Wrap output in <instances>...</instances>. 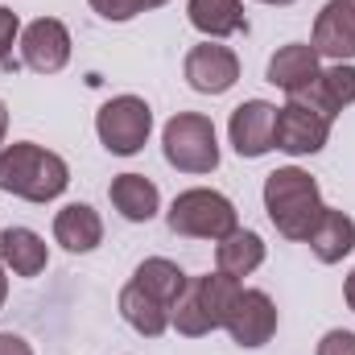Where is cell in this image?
Here are the masks:
<instances>
[{
  "label": "cell",
  "mask_w": 355,
  "mask_h": 355,
  "mask_svg": "<svg viewBox=\"0 0 355 355\" xmlns=\"http://www.w3.org/2000/svg\"><path fill=\"white\" fill-rule=\"evenodd\" d=\"M71 186V166L33 145V141H17L0 149V190L25 202H54L62 190Z\"/></svg>",
  "instance_id": "cell-1"
},
{
  "label": "cell",
  "mask_w": 355,
  "mask_h": 355,
  "mask_svg": "<svg viewBox=\"0 0 355 355\" xmlns=\"http://www.w3.org/2000/svg\"><path fill=\"white\" fill-rule=\"evenodd\" d=\"M261 194H265V211H268V219H272V227L285 240H302L306 244V236L314 232L318 215L327 211V202L318 194V182L306 174V170H297V166L272 170L265 178V190Z\"/></svg>",
  "instance_id": "cell-2"
},
{
  "label": "cell",
  "mask_w": 355,
  "mask_h": 355,
  "mask_svg": "<svg viewBox=\"0 0 355 355\" xmlns=\"http://www.w3.org/2000/svg\"><path fill=\"white\" fill-rule=\"evenodd\" d=\"M166 223L174 236H190V240H211L219 244L223 236H232L240 227V215L232 207L227 194L219 190H207V186H194V190H182L170 211H166Z\"/></svg>",
  "instance_id": "cell-3"
},
{
  "label": "cell",
  "mask_w": 355,
  "mask_h": 355,
  "mask_svg": "<svg viewBox=\"0 0 355 355\" xmlns=\"http://www.w3.org/2000/svg\"><path fill=\"white\" fill-rule=\"evenodd\" d=\"M162 153L178 174H211L219 166V137H215L211 116L178 112L162 128Z\"/></svg>",
  "instance_id": "cell-4"
},
{
  "label": "cell",
  "mask_w": 355,
  "mask_h": 355,
  "mask_svg": "<svg viewBox=\"0 0 355 355\" xmlns=\"http://www.w3.org/2000/svg\"><path fill=\"white\" fill-rule=\"evenodd\" d=\"M149 132H153V107L141 95H116L95 112V137L116 157L141 153Z\"/></svg>",
  "instance_id": "cell-5"
},
{
  "label": "cell",
  "mask_w": 355,
  "mask_h": 355,
  "mask_svg": "<svg viewBox=\"0 0 355 355\" xmlns=\"http://www.w3.org/2000/svg\"><path fill=\"white\" fill-rule=\"evenodd\" d=\"M331 141V120L306 112L302 103H285L277 107V124H272V149L289 153V157H310V153H322Z\"/></svg>",
  "instance_id": "cell-6"
},
{
  "label": "cell",
  "mask_w": 355,
  "mask_h": 355,
  "mask_svg": "<svg viewBox=\"0 0 355 355\" xmlns=\"http://www.w3.org/2000/svg\"><path fill=\"white\" fill-rule=\"evenodd\" d=\"M21 58L37 75H58L71 62V29L58 17H37L21 29Z\"/></svg>",
  "instance_id": "cell-7"
},
{
  "label": "cell",
  "mask_w": 355,
  "mask_h": 355,
  "mask_svg": "<svg viewBox=\"0 0 355 355\" xmlns=\"http://www.w3.org/2000/svg\"><path fill=\"white\" fill-rule=\"evenodd\" d=\"M182 75H186L190 87L202 91V95H223V91L236 87V79H240V58H236L232 46L202 42V46H194V50L186 54Z\"/></svg>",
  "instance_id": "cell-8"
},
{
  "label": "cell",
  "mask_w": 355,
  "mask_h": 355,
  "mask_svg": "<svg viewBox=\"0 0 355 355\" xmlns=\"http://www.w3.org/2000/svg\"><path fill=\"white\" fill-rule=\"evenodd\" d=\"M289 99L302 103L306 112H314V116H322V120L335 124V116L355 103V67L352 62H331L327 71H318L314 83H306L302 91H293Z\"/></svg>",
  "instance_id": "cell-9"
},
{
  "label": "cell",
  "mask_w": 355,
  "mask_h": 355,
  "mask_svg": "<svg viewBox=\"0 0 355 355\" xmlns=\"http://www.w3.org/2000/svg\"><path fill=\"white\" fill-rule=\"evenodd\" d=\"M223 331L240 347H265L268 339L277 335V302L268 297L265 289H240Z\"/></svg>",
  "instance_id": "cell-10"
},
{
  "label": "cell",
  "mask_w": 355,
  "mask_h": 355,
  "mask_svg": "<svg viewBox=\"0 0 355 355\" xmlns=\"http://www.w3.org/2000/svg\"><path fill=\"white\" fill-rule=\"evenodd\" d=\"M272 124H277V107L268 99H244L232 120H227V137H232V149L248 162L265 157L272 149Z\"/></svg>",
  "instance_id": "cell-11"
},
{
  "label": "cell",
  "mask_w": 355,
  "mask_h": 355,
  "mask_svg": "<svg viewBox=\"0 0 355 355\" xmlns=\"http://www.w3.org/2000/svg\"><path fill=\"white\" fill-rule=\"evenodd\" d=\"M310 46L318 50V58L352 62L355 58V0H327L322 4Z\"/></svg>",
  "instance_id": "cell-12"
},
{
  "label": "cell",
  "mask_w": 355,
  "mask_h": 355,
  "mask_svg": "<svg viewBox=\"0 0 355 355\" xmlns=\"http://www.w3.org/2000/svg\"><path fill=\"white\" fill-rule=\"evenodd\" d=\"M318 71H322V58H318V50L306 46V42H289V46H281V50L268 58V83L281 87L285 95H293V91H302L306 83H314Z\"/></svg>",
  "instance_id": "cell-13"
},
{
  "label": "cell",
  "mask_w": 355,
  "mask_h": 355,
  "mask_svg": "<svg viewBox=\"0 0 355 355\" xmlns=\"http://www.w3.org/2000/svg\"><path fill=\"white\" fill-rule=\"evenodd\" d=\"M54 240L67 252H95L103 244V219L87 202H67L54 215Z\"/></svg>",
  "instance_id": "cell-14"
},
{
  "label": "cell",
  "mask_w": 355,
  "mask_h": 355,
  "mask_svg": "<svg viewBox=\"0 0 355 355\" xmlns=\"http://www.w3.org/2000/svg\"><path fill=\"white\" fill-rule=\"evenodd\" d=\"M306 244H310V252L322 265H339L343 257H352V248H355V219L343 215V211H335V207H327L318 215L314 232L306 236Z\"/></svg>",
  "instance_id": "cell-15"
},
{
  "label": "cell",
  "mask_w": 355,
  "mask_h": 355,
  "mask_svg": "<svg viewBox=\"0 0 355 355\" xmlns=\"http://www.w3.org/2000/svg\"><path fill=\"white\" fill-rule=\"evenodd\" d=\"M0 265L17 277H37L50 265V248L33 227H4L0 232Z\"/></svg>",
  "instance_id": "cell-16"
},
{
  "label": "cell",
  "mask_w": 355,
  "mask_h": 355,
  "mask_svg": "<svg viewBox=\"0 0 355 355\" xmlns=\"http://www.w3.org/2000/svg\"><path fill=\"white\" fill-rule=\"evenodd\" d=\"M186 17L207 42H223V37L248 29L244 0H186Z\"/></svg>",
  "instance_id": "cell-17"
},
{
  "label": "cell",
  "mask_w": 355,
  "mask_h": 355,
  "mask_svg": "<svg viewBox=\"0 0 355 355\" xmlns=\"http://www.w3.org/2000/svg\"><path fill=\"white\" fill-rule=\"evenodd\" d=\"M107 194H112V207H116L128 223H149V219L157 215V207H162V190H157L145 174L112 178Z\"/></svg>",
  "instance_id": "cell-18"
},
{
  "label": "cell",
  "mask_w": 355,
  "mask_h": 355,
  "mask_svg": "<svg viewBox=\"0 0 355 355\" xmlns=\"http://www.w3.org/2000/svg\"><path fill=\"white\" fill-rule=\"evenodd\" d=\"M261 265H265V240L257 232H248V227H236L232 236H223L215 244V268L236 277V281L252 277Z\"/></svg>",
  "instance_id": "cell-19"
},
{
  "label": "cell",
  "mask_w": 355,
  "mask_h": 355,
  "mask_svg": "<svg viewBox=\"0 0 355 355\" xmlns=\"http://www.w3.org/2000/svg\"><path fill=\"white\" fill-rule=\"evenodd\" d=\"M120 314H124V322H128L141 339H157V335H166V327H170V310H166L157 297H149L137 281H128V285L120 289Z\"/></svg>",
  "instance_id": "cell-20"
},
{
  "label": "cell",
  "mask_w": 355,
  "mask_h": 355,
  "mask_svg": "<svg viewBox=\"0 0 355 355\" xmlns=\"http://www.w3.org/2000/svg\"><path fill=\"white\" fill-rule=\"evenodd\" d=\"M132 281L149 293V297H157L166 310H174V302L182 297V289H186V272L174 265V261H166V257H149V261H141L137 272H132Z\"/></svg>",
  "instance_id": "cell-21"
},
{
  "label": "cell",
  "mask_w": 355,
  "mask_h": 355,
  "mask_svg": "<svg viewBox=\"0 0 355 355\" xmlns=\"http://www.w3.org/2000/svg\"><path fill=\"white\" fill-rule=\"evenodd\" d=\"M194 285V293H198V302H202V310H207V318H211V327L219 331L223 322H227V314H232V306H236V297H240V281L236 277H227V272H207V277H194L190 281Z\"/></svg>",
  "instance_id": "cell-22"
},
{
  "label": "cell",
  "mask_w": 355,
  "mask_h": 355,
  "mask_svg": "<svg viewBox=\"0 0 355 355\" xmlns=\"http://www.w3.org/2000/svg\"><path fill=\"white\" fill-rule=\"evenodd\" d=\"M170 327H178V335H190V339H198V335H211V331H215L190 281H186L182 297H178V302H174V310H170Z\"/></svg>",
  "instance_id": "cell-23"
},
{
  "label": "cell",
  "mask_w": 355,
  "mask_h": 355,
  "mask_svg": "<svg viewBox=\"0 0 355 355\" xmlns=\"http://www.w3.org/2000/svg\"><path fill=\"white\" fill-rule=\"evenodd\" d=\"M91 8L103 17V21H132L137 12H149V8H162L166 0H87Z\"/></svg>",
  "instance_id": "cell-24"
},
{
  "label": "cell",
  "mask_w": 355,
  "mask_h": 355,
  "mask_svg": "<svg viewBox=\"0 0 355 355\" xmlns=\"http://www.w3.org/2000/svg\"><path fill=\"white\" fill-rule=\"evenodd\" d=\"M21 37V21H17V12L12 8H4L0 4V62H8V54H12V42Z\"/></svg>",
  "instance_id": "cell-25"
},
{
  "label": "cell",
  "mask_w": 355,
  "mask_h": 355,
  "mask_svg": "<svg viewBox=\"0 0 355 355\" xmlns=\"http://www.w3.org/2000/svg\"><path fill=\"white\" fill-rule=\"evenodd\" d=\"M314 355H355V335L352 331H327L318 339V352Z\"/></svg>",
  "instance_id": "cell-26"
},
{
  "label": "cell",
  "mask_w": 355,
  "mask_h": 355,
  "mask_svg": "<svg viewBox=\"0 0 355 355\" xmlns=\"http://www.w3.org/2000/svg\"><path fill=\"white\" fill-rule=\"evenodd\" d=\"M0 355H33V347L21 339V335H12V331H4L0 335Z\"/></svg>",
  "instance_id": "cell-27"
},
{
  "label": "cell",
  "mask_w": 355,
  "mask_h": 355,
  "mask_svg": "<svg viewBox=\"0 0 355 355\" xmlns=\"http://www.w3.org/2000/svg\"><path fill=\"white\" fill-rule=\"evenodd\" d=\"M343 297H347V306L355 310V268H352V277H347V285H343Z\"/></svg>",
  "instance_id": "cell-28"
},
{
  "label": "cell",
  "mask_w": 355,
  "mask_h": 355,
  "mask_svg": "<svg viewBox=\"0 0 355 355\" xmlns=\"http://www.w3.org/2000/svg\"><path fill=\"white\" fill-rule=\"evenodd\" d=\"M4 132H8V107H4V99H0V145H4Z\"/></svg>",
  "instance_id": "cell-29"
},
{
  "label": "cell",
  "mask_w": 355,
  "mask_h": 355,
  "mask_svg": "<svg viewBox=\"0 0 355 355\" xmlns=\"http://www.w3.org/2000/svg\"><path fill=\"white\" fill-rule=\"evenodd\" d=\"M4 297H8V277H4V265H0V306H4Z\"/></svg>",
  "instance_id": "cell-30"
},
{
  "label": "cell",
  "mask_w": 355,
  "mask_h": 355,
  "mask_svg": "<svg viewBox=\"0 0 355 355\" xmlns=\"http://www.w3.org/2000/svg\"><path fill=\"white\" fill-rule=\"evenodd\" d=\"M261 4H277V8H285V4H293V0H261Z\"/></svg>",
  "instance_id": "cell-31"
}]
</instances>
